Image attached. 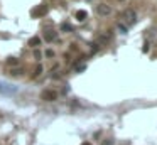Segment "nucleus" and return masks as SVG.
Listing matches in <instances>:
<instances>
[{
	"mask_svg": "<svg viewBox=\"0 0 157 145\" xmlns=\"http://www.w3.org/2000/svg\"><path fill=\"white\" fill-rule=\"evenodd\" d=\"M135 21H137V14L132 10V8H127V10L122 14V21L120 22H122L123 25L129 27V25H132V24H135Z\"/></svg>",
	"mask_w": 157,
	"mask_h": 145,
	"instance_id": "obj_1",
	"label": "nucleus"
},
{
	"mask_svg": "<svg viewBox=\"0 0 157 145\" xmlns=\"http://www.w3.org/2000/svg\"><path fill=\"white\" fill-rule=\"evenodd\" d=\"M48 14V7L46 5H36L32 10H31V15L34 17V19H39V17H42V15Z\"/></svg>",
	"mask_w": 157,
	"mask_h": 145,
	"instance_id": "obj_2",
	"label": "nucleus"
},
{
	"mask_svg": "<svg viewBox=\"0 0 157 145\" xmlns=\"http://www.w3.org/2000/svg\"><path fill=\"white\" fill-rule=\"evenodd\" d=\"M41 98L44 100V101H56V100H58V91H54V90H46V91H42Z\"/></svg>",
	"mask_w": 157,
	"mask_h": 145,
	"instance_id": "obj_3",
	"label": "nucleus"
},
{
	"mask_svg": "<svg viewBox=\"0 0 157 145\" xmlns=\"http://www.w3.org/2000/svg\"><path fill=\"white\" fill-rule=\"evenodd\" d=\"M96 14L107 17V15L112 14V7H110V5H107V4H100V5H96Z\"/></svg>",
	"mask_w": 157,
	"mask_h": 145,
	"instance_id": "obj_4",
	"label": "nucleus"
},
{
	"mask_svg": "<svg viewBox=\"0 0 157 145\" xmlns=\"http://www.w3.org/2000/svg\"><path fill=\"white\" fill-rule=\"evenodd\" d=\"M44 39L48 42L56 41V39H58V32H54V30H46V32H44Z\"/></svg>",
	"mask_w": 157,
	"mask_h": 145,
	"instance_id": "obj_5",
	"label": "nucleus"
},
{
	"mask_svg": "<svg viewBox=\"0 0 157 145\" xmlns=\"http://www.w3.org/2000/svg\"><path fill=\"white\" fill-rule=\"evenodd\" d=\"M75 17H76V21L78 22H85L86 19H88V12H86V10H78Z\"/></svg>",
	"mask_w": 157,
	"mask_h": 145,
	"instance_id": "obj_6",
	"label": "nucleus"
},
{
	"mask_svg": "<svg viewBox=\"0 0 157 145\" xmlns=\"http://www.w3.org/2000/svg\"><path fill=\"white\" fill-rule=\"evenodd\" d=\"M117 29L120 30V34H127V30H129V27H127V25H123L122 22H118V24H117Z\"/></svg>",
	"mask_w": 157,
	"mask_h": 145,
	"instance_id": "obj_7",
	"label": "nucleus"
},
{
	"mask_svg": "<svg viewBox=\"0 0 157 145\" xmlns=\"http://www.w3.org/2000/svg\"><path fill=\"white\" fill-rule=\"evenodd\" d=\"M61 30H63V32H71V30H73V27L69 25L68 22H64V24H61Z\"/></svg>",
	"mask_w": 157,
	"mask_h": 145,
	"instance_id": "obj_8",
	"label": "nucleus"
},
{
	"mask_svg": "<svg viewBox=\"0 0 157 145\" xmlns=\"http://www.w3.org/2000/svg\"><path fill=\"white\" fill-rule=\"evenodd\" d=\"M29 44H31V46H34V47H37V46L41 44V39H39V37H32V39L29 41Z\"/></svg>",
	"mask_w": 157,
	"mask_h": 145,
	"instance_id": "obj_9",
	"label": "nucleus"
},
{
	"mask_svg": "<svg viewBox=\"0 0 157 145\" xmlns=\"http://www.w3.org/2000/svg\"><path fill=\"white\" fill-rule=\"evenodd\" d=\"M7 64H9V66H15V64H19V59H15V57H9Z\"/></svg>",
	"mask_w": 157,
	"mask_h": 145,
	"instance_id": "obj_10",
	"label": "nucleus"
},
{
	"mask_svg": "<svg viewBox=\"0 0 157 145\" xmlns=\"http://www.w3.org/2000/svg\"><path fill=\"white\" fill-rule=\"evenodd\" d=\"M41 73H42V66L39 64V66H37V68L34 69V74H32V76H34V78H37L39 74H41Z\"/></svg>",
	"mask_w": 157,
	"mask_h": 145,
	"instance_id": "obj_11",
	"label": "nucleus"
},
{
	"mask_svg": "<svg viewBox=\"0 0 157 145\" xmlns=\"http://www.w3.org/2000/svg\"><path fill=\"white\" fill-rule=\"evenodd\" d=\"M75 69L76 71H83V69H86V64H75Z\"/></svg>",
	"mask_w": 157,
	"mask_h": 145,
	"instance_id": "obj_12",
	"label": "nucleus"
},
{
	"mask_svg": "<svg viewBox=\"0 0 157 145\" xmlns=\"http://www.w3.org/2000/svg\"><path fill=\"white\" fill-rule=\"evenodd\" d=\"M149 49H150L149 42H145V44H144V47H142V52H149Z\"/></svg>",
	"mask_w": 157,
	"mask_h": 145,
	"instance_id": "obj_13",
	"label": "nucleus"
},
{
	"mask_svg": "<svg viewBox=\"0 0 157 145\" xmlns=\"http://www.w3.org/2000/svg\"><path fill=\"white\" fill-rule=\"evenodd\" d=\"M21 74H22L21 69H14V71H12V76H21Z\"/></svg>",
	"mask_w": 157,
	"mask_h": 145,
	"instance_id": "obj_14",
	"label": "nucleus"
},
{
	"mask_svg": "<svg viewBox=\"0 0 157 145\" xmlns=\"http://www.w3.org/2000/svg\"><path fill=\"white\" fill-rule=\"evenodd\" d=\"M46 56H48V57H54V51L48 49V51H46Z\"/></svg>",
	"mask_w": 157,
	"mask_h": 145,
	"instance_id": "obj_15",
	"label": "nucleus"
},
{
	"mask_svg": "<svg viewBox=\"0 0 157 145\" xmlns=\"http://www.w3.org/2000/svg\"><path fill=\"white\" fill-rule=\"evenodd\" d=\"M34 56H36V59H41V52L39 51H34Z\"/></svg>",
	"mask_w": 157,
	"mask_h": 145,
	"instance_id": "obj_16",
	"label": "nucleus"
},
{
	"mask_svg": "<svg viewBox=\"0 0 157 145\" xmlns=\"http://www.w3.org/2000/svg\"><path fill=\"white\" fill-rule=\"evenodd\" d=\"M103 145H113V140H105V142H103Z\"/></svg>",
	"mask_w": 157,
	"mask_h": 145,
	"instance_id": "obj_17",
	"label": "nucleus"
},
{
	"mask_svg": "<svg viewBox=\"0 0 157 145\" xmlns=\"http://www.w3.org/2000/svg\"><path fill=\"white\" fill-rule=\"evenodd\" d=\"M83 145H91V144H83Z\"/></svg>",
	"mask_w": 157,
	"mask_h": 145,
	"instance_id": "obj_18",
	"label": "nucleus"
},
{
	"mask_svg": "<svg viewBox=\"0 0 157 145\" xmlns=\"http://www.w3.org/2000/svg\"><path fill=\"white\" fill-rule=\"evenodd\" d=\"M118 2H123V0H118Z\"/></svg>",
	"mask_w": 157,
	"mask_h": 145,
	"instance_id": "obj_19",
	"label": "nucleus"
}]
</instances>
